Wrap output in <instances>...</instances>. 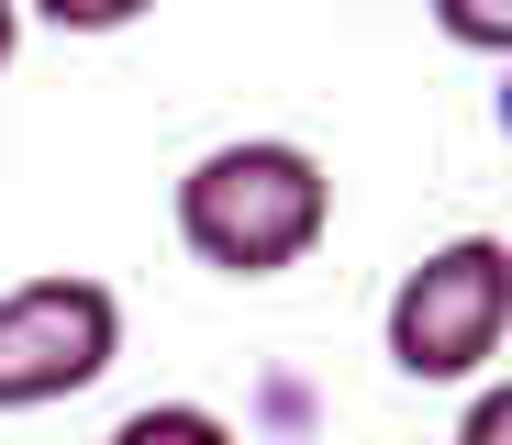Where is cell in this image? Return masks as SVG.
Listing matches in <instances>:
<instances>
[{
  "label": "cell",
  "mask_w": 512,
  "mask_h": 445,
  "mask_svg": "<svg viewBox=\"0 0 512 445\" xmlns=\"http://www.w3.org/2000/svg\"><path fill=\"white\" fill-rule=\"evenodd\" d=\"M167 223H179V245L212 279H279V267H301L334 234V178L290 134H223L179 167Z\"/></svg>",
  "instance_id": "obj_1"
},
{
  "label": "cell",
  "mask_w": 512,
  "mask_h": 445,
  "mask_svg": "<svg viewBox=\"0 0 512 445\" xmlns=\"http://www.w3.org/2000/svg\"><path fill=\"white\" fill-rule=\"evenodd\" d=\"M379 345L412 390H479L512 345V245L501 234H446L401 267L379 312Z\"/></svg>",
  "instance_id": "obj_2"
},
{
  "label": "cell",
  "mask_w": 512,
  "mask_h": 445,
  "mask_svg": "<svg viewBox=\"0 0 512 445\" xmlns=\"http://www.w3.org/2000/svg\"><path fill=\"white\" fill-rule=\"evenodd\" d=\"M123 356V290L90 267H45V279L0 290V412H45L101 390Z\"/></svg>",
  "instance_id": "obj_3"
},
{
  "label": "cell",
  "mask_w": 512,
  "mask_h": 445,
  "mask_svg": "<svg viewBox=\"0 0 512 445\" xmlns=\"http://www.w3.org/2000/svg\"><path fill=\"white\" fill-rule=\"evenodd\" d=\"M112 445H245L212 401H145V412H123L112 423Z\"/></svg>",
  "instance_id": "obj_4"
},
{
  "label": "cell",
  "mask_w": 512,
  "mask_h": 445,
  "mask_svg": "<svg viewBox=\"0 0 512 445\" xmlns=\"http://www.w3.org/2000/svg\"><path fill=\"white\" fill-rule=\"evenodd\" d=\"M457 445H512V390H501V379L468 390V434H457Z\"/></svg>",
  "instance_id": "obj_5"
},
{
  "label": "cell",
  "mask_w": 512,
  "mask_h": 445,
  "mask_svg": "<svg viewBox=\"0 0 512 445\" xmlns=\"http://www.w3.org/2000/svg\"><path fill=\"white\" fill-rule=\"evenodd\" d=\"M23 56V12H12V0H0V67H12Z\"/></svg>",
  "instance_id": "obj_6"
}]
</instances>
